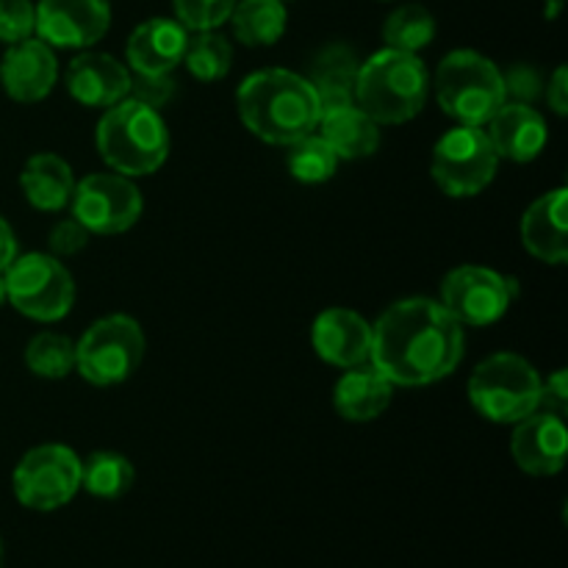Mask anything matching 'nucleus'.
Segmentation results:
<instances>
[{"mask_svg":"<svg viewBox=\"0 0 568 568\" xmlns=\"http://www.w3.org/2000/svg\"><path fill=\"white\" fill-rule=\"evenodd\" d=\"M227 22L242 44L270 48L286 33L288 14L283 0H239Z\"/></svg>","mask_w":568,"mask_h":568,"instance_id":"25","label":"nucleus"},{"mask_svg":"<svg viewBox=\"0 0 568 568\" xmlns=\"http://www.w3.org/2000/svg\"><path fill=\"white\" fill-rule=\"evenodd\" d=\"M26 366L44 381H61L75 372V342L61 333H37L26 347Z\"/></svg>","mask_w":568,"mask_h":568,"instance_id":"30","label":"nucleus"},{"mask_svg":"<svg viewBox=\"0 0 568 568\" xmlns=\"http://www.w3.org/2000/svg\"><path fill=\"white\" fill-rule=\"evenodd\" d=\"M464 325L438 300L408 297L372 325L369 364L394 386H430L458 369Z\"/></svg>","mask_w":568,"mask_h":568,"instance_id":"1","label":"nucleus"},{"mask_svg":"<svg viewBox=\"0 0 568 568\" xmlns=\"http://www.w3.org/2000/svg\"><path fill=\"white\" fill-rule=\"evenodd\" d=\"M486 125V136L499 159L516 161V164L538 159L549 142L547 122L530 103H505Z\"/></svg>","mask_w":568,"mask_h":568,"instance_id":"18","label":"nucleus"},{"mask_svg":"<svg viewBox=\"0 0 568 568\" xmlns=\"http://www.w3.org/2000/svg\"><path fill=\"white\" fill-rule=\"evenodd\" d=\"M514 427L510 455L521 471L532 477H552L564 469L568 449L564 416L538 408L521 422H516Z\"/></svg>","mask_w":568,"mask_h":568,"instance_id":"14","label":"nucleus"},{"mask_svg":"<svg viewBox=\"0 0 568 568\" xmlns=\"http://www.w3.org/2000/svg\"><path fill=\"white\" fill-rule=\"evenodd\" d=\"M59 81V61L53 48L42 39L9 44L0 61V83L17 103H39L53 92Z\"/></svg>","mask_w":568,"mask_h":568,"instance_id":"15","label":"nucleus"},{"mask_svg":"<svg viewBox=\"0 0 568 568\" xmlns=\"http://www.w3.org/2000/svg\"><path fill=\"white\" fill-rule=\"evenodd\" d=\"M392 399L394 383L383 377L369 361L344 372L333 392V405H336L338 416L347 422L377 419L392 405Z\"/></svg>","mask_w":568,"mask_h":568,"instance_id":"21","label":"nucleus"},{"mask_svg":"<svg viewBox=\"0 0 568 568\" xmlns=\"http://www.w3.org/2000/svg\"><path fill=\"white\" fill-rule=\"evenodd\" d=\"M67 92L89 109H111L131 92V70L109 53H81L67 67Z\"/></svg>","mask_w":568,"mask_h":568,"instance_id":"17","label":"nucleus"},{"mask_svg":"<svg viewBox=\"0 0 568 568\" xmlns=\"http://www.w3.org/2000/svg\"><path fill=\"white\" fill-rule=\"evenodd\" d=\"M541 408L552 410V414L564 416L568 408V377L566 369L552 372L541 386Z\"/></svg>","mask_w":568,"mask_h":568,"instance_id":"35","label":"nucleus"},{"mask_svg":"<svg viewBox=\"0 0 568 568\" xmlns=\"http://www.w3.org/2000/svg\"><path fill=\"white\" fill-rule=\"evenodd\" d=\"M89 236H92V233H89L75 216H70V220H61L53 225V231H50V250H53L55 258H59V255H75L87 247Z\"/></svg>","mask_w":568,"mask_h":568,"instance_id":"34","label":"nucleus"},{"mask_svg":"<svg viewBox=\"0 0 568 568\" xmlns=\"http://www.w3.org/2000/svg\"><path fill=\"white\" fill-rule=\"evenodd\" d=\"M94 139L100 159L125 178L153 175L170 155V131L159 111L131 98L103 111Z\"/></svg>","mask_w":568,"mask_h":568,"instance_id":"4","label":"nucleus"},{"mask_svg":"<svg viewBox=\"0 0 568 568\" xmlns=\"http://www.w3.org/2000/svg\"><path fill=\"white\" fill-rule=\"evenodd\" d=\"M183 64L197 81L214 83L231 72L233 64V44L216 31H197L189 37Z\"/></svg>","mask_w":568,"mask_h":568,"instance_id":"28","label":"nucleus"},{"mask_svg":"<svg viewBox=\"0 0 568 568\" xmlns=\"http://www.w3.org/2000/svg\"><path fill=\"white\" fill-rule=\"evenodd\" d=\"M6 303V281H3V272H0V305Z\"/></svg>","mask_w":568,"mask_h":568,"instance_id":"40","label":"nucleus"},{"mask_svg":"<svg viewBox=\"0 0 568 568\" xmlns=\"http://www.w3.org/2000/svg\"><path fill=\"white\" fill-rule=\"evenodd\" d=\"M136 471L120 453H92L81 460V488L98 499H120L131 491Z\"/></svg>","mask_w":568,"mask_h":568,"instance_id":"26","label":"nucleus"},{"mask_svg":"<svg viewBox=\"0 0 568 568\" xmlns=\"http://www.w3.org/2000/svg\"><path fill=\"white\" fill-rule=\"evenodd\" d=\"M288 172H292L294 181L308 183V186H316V183H325L336 175L338 155L333 153L331 144L320 136V133H308V136L297 139V142L288 144L286 153Z\"/></svg>","mask_w":568,"mask_h":568,"instance_id":"29","label":"nucleus"},{"mask_svg":"<svg viewBox=\"0 0 568 568\" xmlns=\"http://www.w3.org/2000/svg\"><path fill=\"white\" fill-rule=\"evenodd\" d=\"M20 186L37 211H61L75 192V175L61 155L37 153L22 166Z\"/></svg>","mask_w":568,"mask_h":568,"instance_id":"24","label":"nucleus"},{"mask_svg":"<svg viewBox=\"0 0 568 568\" xmlns=\"http://www.w3.org/2000/svg\"><path fill=\"white\" fill-rule=\"evenodd\" d=\"M558 6H560V0H552V3H549V20H555V14H558Z\"/></svg>","mask_w":568,"mask_h":568,"instance_id":"39","label":"nucleus"},{"mask_svg":"<svg viewBox=\"0 0 568 568\" xmlns=\"http://www.w3.org/2000/svg\"><path fill=\"white\" fill-rule=\"evenodd\" d=\"M0 566H3V544H0Z\"/></svg>","mask_w":568,"mask_h":568,"instance_id":"41","label":"nucleus"},{"mask_svg":"<svg viewBox=\"0 0 568 568\" xmlns=\"http://www.w3.org/2000/svg\"><path fill=\"white\" fill-rule=\"evenodd\" d=\"M109 0H39L37 37L50 48L87 50L109 33Z\"/></svg>","mask_w":568,"mask_h":568,"instance_id":"13","label":"nucleus"},{"mask_svg":"<svg viewBox=\"0 0 568 568\" xmlns=\"http://www.w3.org/2000/svg\"><path fill=\"white\" fill-rule=\"evenodd\" d=\"M172 94H175L172 72H164V75H153V72H131V92H128V98L136 100V103H144L150 105V109L159 111L161 105L170 103Z\"/></svg>","mask_w":568,"mask_h":568,"instance_id":"33","label":"nucleus"},{"mask_svg":"<svg viewBox=\"0 0 568 568\" xmlns=\"http://www.w3.org/2000/svg\"><path fill=\"white\" fill-rule=\"evenodd\" d=\"M566 209L568 189L560 186L541 194L521 216V244L544 264L560 266L568 261Z\"/></svg>","mask_w":568,"mask_h":568,"instance_id":"20","label":"nucleus"},{"mask_svg":"<svg viewBox=\"0 0 568 568\" xmlns=\"http://www.w3.org/2000/svg\"><path fill=\"white\" fill-rule=\"evenodd\" d=\"M14 497L22 508L59 510L81 491V458L64 444H42L22 455L11 475Z\"/></svg>","mask_w":568,"mask_h":568,"instance_id":"10","label":"nucleus"},{"mask_svg":"<svg viewBox=\"0 0 568 568\" xmlns=\"http://www.w3.org/2000/svg\"><path fill=\"white\" fill-rule=\"evenodd\" d=\"M514 277L503 275L488 266H458L449 272L442 283V300L438 303L449 311L453 320L469 327H486L508 314L510 303L516 300Z\"/></svg>","mask_w":568,"mask_h":568,"instance_id":"11","label":"nucleus"},{"mask_svg":"<svg viewBox=\"0 0 568 568\" xmlns=\"http://www.w3.org/2000/svg\"><path fill=\"white\" fill-rule=\"evenodd\" d=\"M361 61L353 48L333 42L316 53L311 64L308 83L320 98L322 111L338 109V105H355V83H358Z\"/></svg>","mask_w":568,"mask_h":568,"instance_id":"23","label":"nucleus"},{"mask_svg":"<svg viewBox=\"0 0 568 568\" xmlns=\"http://www.w3.org/2000/svg\"><path fill=\"white\" fill-rule=\"evenodd\" d=\"M538 78L530 67H516L508 78H505V92L516 94L514 103H530L538 92Z\"/></svg>","mask_w":568,"mask_h":568,"instance_id":"36","label":"nucleus"},{"mask_svg":"<svg viewBox=\"0 0 568 568\" xmlns=\"http://www.w3.org/2000/svg\"><path fill=\"white\" fill-rule=\"evenodd\" d=\"M6 300L37 322L64 320L75 303V283L55 255L26 253L3 270Z\"/></svg>","mask_w":568,"mask_h":568,"instance_id":"8","label":"nucleus"},{"mask_svg":"<svg viewBox=\"0 0 568 568\" xmlns=\"http://www.w3.org/2000/svg\"><path fill=\"white\" fill-rule=\"evenodd\" d=\"M239 0H172L175 17L186 31H216L231 20Z\"/></svg>","mask_w":568,"mask_h":568,"instance_id":"31","label":"nucleus"},{"mask_svg":"<svg viewBox=\"0 0 568 568\" xmlns=\"http://www.w3.org/2000/svg\"><path fill=\"white\" fill-rule=\"evenodd\" d=\"M189 31L178 20H166V17H153V20L142 22L133 28L125 44L128 70L131 72H153V75H164L172 72L178 64H183V53H186Z\"/></svg>","mask_w":568,"mask_h":568,"instance_id":"19","label":"nucleus"},{"mask_svg":"<svg viewBox=\"0 0 568 568\" xmlns=\"http://www.w3.org/2000/svg\"><path fill=\"white\" fill-rule=\"evenodd\" d=\"M144 349L148 342L133 316H103L75 342V372L92 386H116L139 369Z\"/></svg>","mask_w":568,"mask_h":568,"instance_id":"7","label":"nucleus"},{"mask_svg":"<svg viewBox=\"0 0 568 568\" xmlns=\"http://www.w3.org/2000/svg\"><path fill=\"white\" fill-rule=\"evenodd\" d=\"M430 94V72L416 53L383 48L361 61L355 105L377 125H403L414 120Z\"/></svg>","mask_w":568,"mask_h":568,"instance_id":"3","label":"nucleus"},{"mask_svg":"<svg viewBox=\"0 0 568 568\" xmlns=\"http://www.w3.org/2000/svg\"><path fill=\"white\" fill-rule=\"evenodd\" d=\"M541 375L516 353H494L469 377V403L494 425H516L541 408Z\"/></svg>","mask_w":568,"mask_h":568,"instance_id":"6","label":"nucleus"},{"mask_svg":"<svg viewBox=\"0 0 568 568\" xmlns=\"http://www.w3.org/2000/svg\"><path fill=\"white\" fill-rule=\"evenodd\" d=\"M236 111L253 136L277 148H288L314 133L322 116L320 98L308 78L277 67L244 78L236 92Z\"/></svg>","mask_w":568,"mask_h":568,"instance_id":"2","label":"nucleus"},{"mask_svg":"<svg viewBox=\"0 0 568 568\" xmlns=\"http://www.w3.org/2000/svg\"><path fill=\"white\" fill-rule=\"evenodd\" d=\"M72 216L98 236H116L131 231L142 216V194L131 178L120 172H94L72 192Z\"/></svg>","mask_w":568,"mask_h":568,"instance_id":"12","label":"nucleus"},{"mask_svg":"<svg viewBox=\"0 0 568 568\" xmlns=\"http://www.w3.org/2000/svg\"><path fill=\"white\" fill-rule=\"evenodd\" d=\"M311 344L325 364L353 369L369 361L372 325L349 308H327L314 320Z\"/></svg>","mask_w":568,"mask_h":568,"instance_id":"16","label":"nucleus"},{"mask_svg":"<svg viewBox=\"0 0 568 568\" xmlns=\"http://www.w3.org/2000/svg\"><path fill=\"white\" fill-rule=\"evenodd\" d=\"M444 114L458 125L483 128L505 103V75L488 55L477 50H453L438 64L430 83Z\"/></svg>","mask_w":568,"mask_h":568,"instance_id":"5","label":"nucleus"},{"mask_svg":"<svg viewBox=\"0 0 568 568\" xmlns=\"http://www.w3.org/2000/svg\"><path fill=\"white\" fill-rule=\"evenodd\" d=\"M383 39H386V48L419 53L436 39V17L419 3L399 6L383 22Z\"/></svg>","mask_w":568,"mask_h":568,"instance_id":"27","label":"nucleus"},{"mask_svg":"<svg viewBox=\"0 0 568 568\" xmlns=\"http://www.w3.org/2000/svg\"><path fill=\"white\" fill-rule=\"evenodd\" d=\"M33 33H37V6L31 0H0V42H26Z\"/></svg>","mask_w":568,"mask_h":568,"instance_id":"32","label":"nucleus"},{"mask_svg":"<svg viewBox=\"0 0 568 568\" xmlns=\"http://www.w3.org/2000/svg\"><path fill=\"white\" fill-rule=\"evenodd\" d=\"M14 258H17L14 231H11L9 222H6L3 216H0V272H3L6 266H9Z\"/></svg>","mask_w":568,"mask_h":568,"instance_id":"38","label":"nucleus"},{"mask_svg":"<svg viewBox=\"0 0 568 568\" xmlns=\"http://www.w3.org/2000/svg\"><path fill=\"white\" fill-rule=\"evenodd\" d=\"M316 131L331 144L338 161L366 159L381 144V125L358 105H338V109L322 111Z\"/></svg>","mask_w":568,"mask_h":568,"instance_id":"22","label":"nucleus"},{"mask_svg":"<svg viewBox=\"0 0 568 568\" xmlns=\"http://www.w3.org/2000/svg\"><path fill=\"white\" fill-rule=\"evenodd\" d=\"M547 103L552 105V111L558 116L568 114V70L558 67L552 75V81L547 83Z\"/></svg>","mask_w":568,"mask_h":568,"instance_id":"37","label":"nucleus"},{"mask_svg":"<svg viewBox=\"0 0 568 568\" xmlns=\"http://www.w3.org/2000/svg\"><path fill=\"white\" fill-rule=\"evenodd\" d=\"M499 166L497 150L483 128L458 125L444 133L433 148L430 175L447 197L466 200L480 194L494 181Z\"/></svg>","mask_w":568,"mask_h":568,"instance_id":"9","label":"nucleus"}]
</instances>
